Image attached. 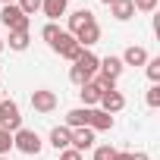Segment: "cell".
I'll list each match as a JSON object with an SVG mask.
<instances>
[{"mask_svg": "<svg viewBox=\"0 0 160 160\" xmlns=\"http://www.w3.org/2000/svg\"><path fill=\"white\" fill-rule=\"evenodd\" d=\"M13 148L22 151V154H28V157H38L41 148H44V141H41V135L35 129H19V132H13Z\"/></svg>", "mask_w": 160, "mask_h": 160, "instance_id": "6da1fadb", "label": "cell"}, {"mask_svg": "<svg viewBox=\"0 0 160 160\" xmlns=\"http://www.w3.org/2000/svg\"><path fill=\"white\" fill-rule=\"evenodd\" d=\"M0 129H7V132H19L22 129V110L10 98L0 101Z\"/></svg>", "mask_w": 160, "mask_h": 160, "instance_id": "7a4b0ae2", "label": "cell"}, {"mask_svg": "<svg viewBox=\"0 0 160 160\" xmlns=\"http://www.w3.org/2000/svg\"><path fill=\"white\" fill-rule=\"evenodd\" d=\"M0 22H3L10 32H28V25H32V19L22 16V10H19L16 3H10V7L0 10Z\"/></svg>", "mask_w": 160, "mask_h": 160, "instance_id": "3957f363", "label": "cell"}, {"mask_svg": "<svg viewBox=\"0 0 160 160\" xmlns=\"http://www.w3.org/2000/svg\"><path fill=\"white\" fill-rule=\"evenodd\" d=\"M53 50L63 57V60H69V63H75L78 60V53H82V47H78V41L69 35V32H63L60 38H57V44H53Z\"/></svg>", "mask_w": 160, "mask_h": 160, "instance_id": "277c9868", "label": "cell"}, {"mask_svg": "<svg viewBox=\"0 0 160 160\" xmlns=\"http://www.w3.org/2000/svg\"><path fill=\"white\" fill-rule=\"evenodd\" d=\"M75 41H78V47H82V50H88V47H94L98 41H101V25H98V19H91L88 25H82V28H78L75 35H72Z\"/></svg>", "mask_w": 160, "mask_h": 160, "instance_id": "5b68a950", "label": "cell"}, {"mask_svg": "<svg viewBox=\"0 0 160 160\" xmlns=\"http://www.w3.org/2000/svg\"><path fill=\"white\" fill-rule=\"evenodd\" d=\"M32 107L38 113H53L57 110V94L50 88H38V91H32Z\"/></svg>", "mask_w": 160, "mask_h": 160, "instance_id": "8992f818", "label": "cell"}, {"mask_svg": "<svg viewBox=\"0 0 160 160\" xmlns=\"http://www.w3.org/2000/svg\"><path fill=\"white\" fill-rule=\"evenodd\" d=\"M88 129H91V132H110V129H113V116L104 113L101 107H91V110H88Z\"/></svg>", "mask_w": 160, "mask_h": 160, "instance_id": "52a82bcc", "label": "cell"}, {"mask_svg": "<svg viewBox=\"0 0 160 160\" xmlns=\"http://www.w3.org/2000/svg\"><path fill=\"white\" fill-rule=\"evenodd\" d=\"M98 107L104 110V113H119L122 107H126V98H122V91H104L101 94V101H98Z\"/></svg>", "mask_w": 160, "mask_h": 160, "instance_id": "ba28073f", "label": "cell"}, {"mask_svg": "<svg viewBox=\"0 0 160 160\" xmlns=\"http://www.w3.org/2000/svg\"><path fill=\"white\" fill-rule=\"evenodd\" d=\"M69 148H75L78 154H85L88 148H94V132L85 126V129H72V141H69Z\"/></svg>", "mask_w": 160, "mask_h": 160, "instance_id": "9c48e42d", "label": "cell"}, {"mask_svg": "<svg viewBox=\"0 0 160 160\" xmlns=\"http://www.w3.org/2000/svg\"><path fill=\"white\" fill-rule=\"evenodd\" d=\"M119 60H122V66H144L151 57H148V50H144V47L132 44V47H126V53H122Z\"/></svg>", "mask_w": 160, "mask_h": 160, "instance_id": "30bf717a", "label": "cell"}, {"mask_svg": "<svg viewBox=\"0 0 160 160\" xmlns=\"http://www.w3.org/2000/svg\"><path fill=\"white\" fill-rule=\"evenodd\" d=\"M66 3H69V0H41V13L50 22H57L60 16H66Z\"/></svg>", "mask_w": 160, "mask_h": 160, "instance_id": "8fae6325", "label": "cell"}, {"mask_svg": "<svg viewBox=\"0 0 160 160\" xmlns=\"http://www.w3.org/2000/svg\"><path fill=\"white\" fill-rule=\"evenodd\" d=\"M88 110H91V107H75V110H69L63 126H66V129H85V126H88Z\"/></svg>", "mask_w": 160, "mask_h": 160, "instance_id": "7c38bea8", "label": "cell"}, {"mask_svg": "<svg viewBox=\"0 0 160 160\" xmlns=\"http://www.w3.org/2000/svg\"><path fill=\"white\" fill-rule=\"evenodd\" d=\"M122 69H126V66H122L119 57H104V60L98 63V72H104V75H110V78H119Z\"/></svg>", "mask_w": 160, "mask_h": 160, "instance_id": "4fadbf2b", "label": "cell"}, {"mask_svg": "<svg viewBox=\"0 0 160 160\" xmlns=\"http://www.w3.org/2000/svg\"><path fill=\"white\" fill-rule=\"evenodd\" d=\"M110 13H113V19L129 22V19L135 16V7H132V0H113V3H110Z\"/></svg>", "mask_w": 160, "mask_h": 160, "instance_id": "5bb4252c", "label": "cell"}, {"mask_svg": "<svg viewBox=\"0 0 160 160\" xmlns=\"http://www.w3.org/2000/svg\"><path fill=\"white\" fill-rule=\"evenodd\" d=\"M69 141H72V129H66V126H53V129H50V144H53L57 151L69 148Z\"/></svg>", "mask_w": 160, "mask_h": 160, "instance_id": "9a60e30c", "label": "cell"}, {"mask_svg": "<svg viewBox=\"0 0 160 160\" xmlns=\"http://www.w3.org/2000/svg\"><path fill=\"white\" fill-rule=\"evenodd\" d=\"M91 78H94V72H88V69H85L82 63H72V69H69V82H72L75 88H82V85H88Z\"/></svg>", "mask_w": 160, "mask_h": 160, "instance_id": "2e32d148", "label": "cell"}, {"mask_svg": "<svg viewBox=\"0 0 160 160\" xmlns=\"http://www.w3.org/2000/svg\"><path fill=\"white\" fill-rule=\"evenodd\" d=\"M101 94H104V91H101L94 82H88V85H82V88H78V98H82V104H85V107H98Z\"/></svg>", "mask_w": 160, "mask_h": 160, "instance_id": "e0dca14e", "label": "cell"}, {"mask_svg": "<svg viewBox=\"0 0 160 160\" xmlns=\"http://www.w3.org/2000/svg\"><path fill=\"white\" fill-rule=\"evenodd\" d=\"M91 19H94V13H91V10H75V13L69 16V35H75L78 28H82V25H88Z\"/></svg>", "mask_w": 160, "mask_h": 160, "instance_id": "ac0fdd59", "label": "cell"}, {"mask_svg": "<svg viewBox=\"0 0 160 160\" xmlns=\"http://www.w3.org/2000/svg\"><path fill=\"white\" fill-rule=\"evenodd\" d=\"M60 35H63V28H60V25H57V22H47V25H44V28H41V38H44V41H47V44H50V47H53V44H57V38H60Z\"/></svg>", "mask_w": 160, "mask_h": 160, "instance_id": "d6986e66", "label": "cell"}, {"mask_svg": "<svg viewBox=\"0 0 160 160\" xmlns=\"http://www.w3.org/2000/svg\"><path fill=\"white\" fill-rule=\"evenodd\" d=\"M10 50H28V32H10Z\"/></svg>", "mask_w": 160, "mask_h": 160, "instance_id": "ffe728a7", "label": "cell"}, {"mask_svg": "<svg viewBox=\"0 0 160 160\" xmlns=\"http://www.w3.org/2000/svg\"><path fill=\"white\" fill-rule=\"evenodd\" d=\"M91 82H94L101 91H116V78H110V75H104V72H94Z\"/></svg>", "mask_w": 160, "mask_h": 160, "instance_id": "44dd1931", "label": "cell"}, {"mask_svg": "<svg viewBox=\"0 0 160 160\" xmlns=\"http://www.w3.org/2000/svg\"><path fill=\"white\" fill-rule=\"evenodd\" d=\"M16 7L22 10V16H28V19H32V16L41 10V0H16Z\"/></svg>", "mask_w": 160, "mask_h": 160, "instance_id": "7402d4cb", "label": "cell"}, {"mask_svg": "<svg viewBox=\"0 0 160 160\" xmlns=\"http://www.w3.org/2000/svg\"><path fill=\"white\" fill-rule=\"evenodd\" d=\"M144 66H148V78H151L154 85H160V57H151Z\"/></svg>", "mask_w": 160, "mask_h": 160, "instance_id": "603a6c76", "label": "cell"}, {"mask_svg": "<svg viewBox=\"0 0 160 160\" xmlns=\"http://www.w3.org/2000/svg\"><path fill=\"white\" fill-rule=\"evenodd\" d=\"M10 151H13V132L0 129V157H7Z\"/></svg>", "mask_w": 160, "mask_h": 160, "instance_id": "cb8c5ba5", "label": "cell"}, {"mask_svg": "<svg viewBox=\"0 0 160 160\" xmlns=\"http://www.w3.org/2000/svg\"><path fill=\"white\" fill-rule=\"evenodd\" d=\"M157 3H160V0H132V7H135L138 13H154Z\"/></svg>", "mask_w": 160, "mask_h": 160, "instance_id": "d4e9b609", "label": "cell"}, {"mask_svg": "<svg viewBox=\"0 0 160 160\" xmlns=\"http://www.w3.org/2000/svg\"><path fill=\"white\" fill-rule=\"evenodd\" d=\"M144 101H148V107H154V110H157V107H160V85H151Z\"/></svg>", "mask_w": 160, "mask_h": 160, "instance_id": "484cf974", "label": "cell"}, {"mask_svg": "<svg viewBox=\"0 0 160 160\" xmlns=\"http://www.w3.org/2000/svg\"><path fill=\"white\" fill-rule=\"evenodd\" d=\"M113 154H116V151H113L110 144H98V148H94V160H113Z\"/></svg>", "mask_w": 160, "mask_h": 160, "instance_id": "4316f807", "label": "cell"}, {"mask_svg": "<svg viewBox=\"0 0 160 160\" xmlns=\"http://www.w3.org/2000/svg\"><path fill=\"white\" fill-rule=\"evenodd\" d=\"M60 160H82V154H78L75 148H63L60 151Z\"/></svg>", "mask_w": 160, "mask_h": 160, "instance_id": "83f0119b", "label": "cell"}, {"mask_svg": "<svg viewBox=\"0 0 160 160\" xmlns=\"http://www.w3.org/2000/svg\"><path fill=\"white\" fill-rule=\"evenodd\" d=\"M129 157H132L129 151H116V154H113V160H129Z\"/></svg>", "mask_w": 160, "mask_h": 160, "instance_id": "f1b7e54d", "label": "cell"}, {"mask_svg": "<svg viewBox=\"0 0 160 160\" xmlns=\"http://www.w3.org/2000/svg\"><path fill=\"white\" fill-rule=\"evenodd\" d=\"M129 160H151V157H148V154H144V151H135V154H132V157H129Z\"/></svg>", "mask_w": 160, "mask_h": 160, "instance_id": "f546056e", "label": "cell"}, {"mask_svg": "<svg viewBox=\"0 0 160 160\" xmlns=\"http://www.w3.org/2000/svg\"><path fill=\"white\" fill-rule=\"evenodd\" d=\"M3 47H7V41H3V38H0V53H3Z\"/></svg>", "mask_w": 160, "mask_h": 160, "instance_id": "4dcf8cb0", "label": "cell"}, {"mask_svg": "<svg viewBox=\"0 0 160 160\" xmlns=\"http://www.w3.org/2000/svg\"><path fill=\"white\" fill-rule=\"evenodd\" d=\"M10 3H16V0H3V7H10Z\"/></svg>", "mask_w": 160, "mask_h": 160, "instance_id": "1f68e13d", "label": "cell"}, {"mask_svg": "<svg viewBox=\"0 0 160 160\" xmlns=\"http://www.w3.org/2000/svg\"><path fill=\"white\" fill-rule=\"evenodd\" d=\"M101 3H107V7H110V3H113V0H101Z\"/></svg>", "mask_w": 160, "mask_h": 160, "instance_id": "d6a6232c", "label": "cell"}, {"mask_svg": "<svg viewBox=\"0 0 160 160\" xmlns=\"http://www.w3.org/2000/svg\"><path fill=\"white\" fill-rule=\"evenodd\" d=\"M0 160H10V157H0Z\"/></svg>", "mask_w": 160, "mask_h": 160, "instance_id": "836d02e7", "label": "cell"}, {"mask_svg": "<svg viewBox=\"0 0 160 160\" xmlns=\"http://www.w3.org/2000/svg\"><path fill=\"white\" fill-rule=\"evenodd\" d=\"M0 101H3V94H0Z\"/></svg>", "mask_w": 160, "mask_h": 160, "instance_id": "e575fe53", "label": "cell"}]
</instances>
